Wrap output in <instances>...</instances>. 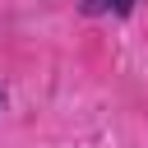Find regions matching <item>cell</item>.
<instances>
[{"label": "cell", "mask_w": 148, "mask_h": 148, "mask_svg": "<svg viewBox=\"0 0 148 148\" xmlns=\"http://www.w3.org/2000/svg\"><path fill=\"white\" fill-rule=\"evenodd\" d=\"M83 9H88V14H97V9H111V14H130V9H134V0H88Z\"/></svg>", "instance_id": "obj_1"}, {"label": "cell", "mask_w": 148, "mask_h": 148, "mask_svg": "<svg viewBox=\"0 0 148 148\" xmlns=\"http://www.w3.org/2000/svg\"><path fill=\"white\" fill-rule=\"evenodd\" d=\"M0 106H5V92H0Z\"/></svg>", "instance_id": "obj_2"}]
</instances>
